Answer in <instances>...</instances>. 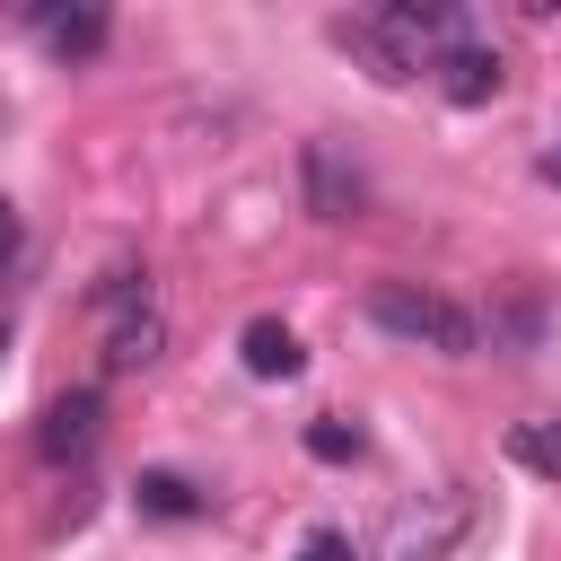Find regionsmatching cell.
Listing matches in <instances>:
<instances>
[{
  "label": "cell",
  "instance_id": "obj_16",
  "mask_svg": "<svg viewBox=\"0 0 561 561\" xmlns=\"http://www.w3.org/2000/svg\"><path fill=\"white\" fill-rule=\"evenodd\" d=\"M0 351H9V324H0Z\"/></svg>",
  "mask_w": 561,
  "mask_h": 561
},
{
  "label": "cell",
  "instance_id": "obj_12",
  "mask_svg": "<svg viewBox=\"0 0 561 561\" xmlns=\"http://www.w3.org/2000/svg\"><path fill=\"white\" fill-rule=\"evenodd\" d=\"M368 438H359V421H342V412H316L307 421V456H324V465H351Z\"/></svg>",
  "mask_w": 561,
  "mask_h": 561
},
{
  "label": "cell",
  "instance_id": "obj_17",
  "mask_svg": "<svg viewBox=\"0 0 561 561\" xmlns=\"http://www.w3.org/2000/svg\"><path fill=\"white\" fill-rule=\"evenodd\" d=\"M0 123H9V105H0Z\"/></svg>",
  "mask_w": 561,
  "mask_h": 561
},
{
  "label": "cell",
  "instance_id": "obj_1",
  "mask_svg": "<svg viewBox=\"0 0 561 561\" xmlns=\"http://www.w3.org/2000/svg\"><path fill=\"white\" fill-rule=\"evenodd\" d=\"M333 35H342V44L368 61V79L403 88V79H421V70L447 53L456 9H438V0H394V9H359V18H342Z\"/></svg>",
  "mask_w": 561,
  "mask_h": 561
},
{
  "label": "cell",
  "instance_id": "obj_13",
  "mask_svg": "<svg viewBox=\"0 0 561 561\" xmlns=\"http://www.w3.org/2000/svg\"><path fill=\"white\" fill-rule=\"evenodd\" d=\"M298 561H359V552H351V535H342V526H316V535L298 543Z\"/></svg>",
  "mask_w": 561,
  "mask_h": 561
},
{
  "label": "cell",
  "instance_id": "obj_6",
  "mask_svg": "<svg viewBox=\"0 0 561 561\" xmlns=\"http://www.w3.org/2000/svg\"><path fill=\"white\" fill-rule=\"evenodd\" d=\"M298 202H307L316 219H359L368 184H359V167H351L333 140H307V149H298Z\"/></svg>",
  "mask_w": 561,
  "mask_h": 561
},
{
  "label": "cell",
  "instance_id": "obj_9",
  "mask_svg": "<svg viewBox=\"0 0 561 561\" xmlns=\"http://www.w3.org/2000/svg\"><path fill=\"white\" fill-rule=\"evenodd\" d=\"M237 351H245L254 377H298V368H307V351H298V333H289L280 316H254V324L237 333Z\"/></svg>",
  "mask_w": 561,
  "mask_h": 561
},
{
  "label": "cell",
  "instance_id": "obj_14",
  "mask_svg": "<svg viewBox=\"0 0 561 561\" xmlns=\"http://www.w3.org/2000/svg\"><path fill=\"white\" fill-rule=\"evenodd\" d=\"M9 254H18V210L0 202V263H9Z\"/></svg>",
  "mask_w": 561,
  "mask_h": 561
},
{
  "label": "cell",
  "instance_id": "obj_11",
  "mask_svg": "<svg viewBox=\"0 0 561 561\" xmlns=\"http://www.w3.org/2000/svg\"><path fill=\"white\" fill-rule=\"evenodd\" d=\"M202 508H210V500H202L184 473H167V465L140 473V517H202Z\"/></svg>",
  "mask_w": 561,
  "mask_h": 561
},
{
  "label": "cell",
  "instance_id": "obj_5",
  "mask_svg": "<svg viewBox=\"0 0 561 561\" xmlns=\"http://www.w3.org/2000/svg\"><path fill=\"white\" fill-rule=\"evenodd\" d=\"M465 517H473V500H465V491H430V517H421V508H394V526H386V552H377V561H438V552L465 535Z\"/></svg>",
  "mask_w": 561,
  "mask_h": 561
},
{
  "label": "cell",
  "instance_id": "obj_2",
  "mask_svg": "<svg viewBox=\"0 0 561 561\" xmlns=\"http://www.w3.org/2000/svg\"><path fill=\"white\" fill-rule=\"evenodd\" d=\"M368 324L394 333V342L447 351V359H465V351L482 342L473 307H456V298H438V289H421V280H377V289H368Z\"/></svg>",
  "mask_w": 561,
  "mask_h": 561
},
{
  "label": "cell",
  "instance_id": "obj_15",
  "mask_svg": "<svg viewBox=\"0 0 561 561\" xmlns=\"http://www.w3.org/2000/svg\"><path fill=\"white\" fill-rule=\"evenodd\" d=\"M543 184H561V140H552V149H543Z\"/></svg>",
  "mask_w": 561,
  "mask_h": 561
},
{
  "label": "cell",
  "instance_id": "obj_8",
  "mask_svg": "<svg viewBox=\"0 0 561 561\" xmlns=\"http://www.w3.org/2000/svg\"><path fill=\"white\" fill-rule=\"evenodd\" d=\"M96 421H105V403H96V386H70V394H53L44 403V430H35V447L61 465V456H88L96 447Z\"/></svg>",
  "mask_w": 561,
  "mask_h": 561
},
{
  "label": "cell",
  "instance_id": "obj_7",
  "mask_svg": "<svg viewBox=\"0 0 561 561\" xmlns=\"http://www.w3.org/2000/svg\"><path fill=\"white\" fill-rule=\"evenodd\" d=\"M26 35H35L53 61H96L105 35H114V18H105V9H26Z\"/></svg>",
  "mask_w": 561,
  "mask_h": 561
},
{
  "label": "cell",
  "instance_id": "obj_3",
  "mask_svg": "<svg viewBox=\"0 0 561 561\" xmlns=\"http://www.w3.org/2000/svg\"><path fill=\"white\" fill-rule=\"evenodd\" d=\"M96 316H105V368H149L158 342H167V316L149 298V272H114L96 289Z\"/></svg>",
  "mask_w": 561,
  "mask_h": 561
},
{
  "label": "cell",
  "instance_id": "obj_10",
  "mask_svg": "<svg viewBox=\"0 0 561 561\" xmlns=\"http://www.w3.org/2000/svg\"><path fill=\"white\" fill-rule=\"evenodd\" d=\"M508 456H517L526 473L561 482V412H543V421H517V430H508Z\"/></svg>",
  "mask_w": 561,
  "mask_h": 561
},
{
  "label": "cell",
  "instance_id": "obj_4",
  "mask_svg": "<svg viewBox=\"0 0 561 561\" xmlns=\"http://www.w3.org/2000/svg\"><path fill=\"white\" fill-rule=\"evenodd\" d=\"M430 79H438V96L447 105H491L500 88H508V61H500V44H482V35H447V53L430 61Z\"/></svg>",
  "mask_w": 561,
  "mask_h": 561
}]
</instances>
